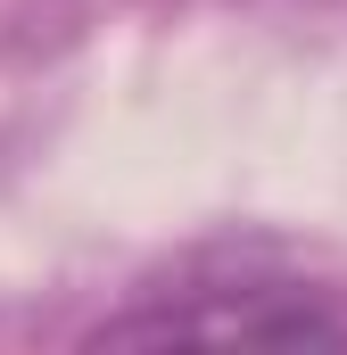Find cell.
<instances>
[{
	"instance_id": "cell-1",
	"label": "cell",
	"mask_w": 347,
	"mask_h": 355,
	"mask_svg": "<svg viewBox=\"0 0 347 355\" xmlns=\"http://www.w3.org/2000/svg\"><path fill=\"white\" fill-rule=\"evenodd\" d=\"M99 347H133V339H264V347H306V339H347V314L323 289L298 281H215L190 297L133 306L116 322L91 331Z\"/></svg>"
}]
</instances>
